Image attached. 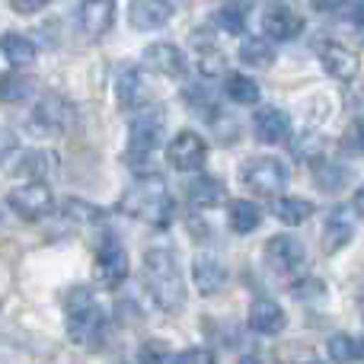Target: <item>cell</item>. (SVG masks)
<instances>
[{
    "instance_id": "1",
    "label": "cell",
    "mask_w": 364,
    "mask_h": 364,
    "mask_svg": "<svg viewBox=\"0 0 364 364\" xmlns=\"http://www.w3.org/2000/svg\"><path fill=\"white\" fill-rule=\"evenodd\" d=\"M144 284L164 314H179L186 307V278L179 272L176 252L166 246H154L144 252Z\"/></svg>"
},
{
    "instance_id": "2",
    "label": "cell",
    "mask_w": 364,
    "mask_h": 364,
    "mask_svg": "<svg viewBox=\"0 0 364 364\" xmlns=\"http://www.w3.org/2000/svg\"><path fill=\"white\" fill-rule=\"evenodd\" d=\"M119 208L128 218L147 220L151 227H166L173 220V214H176V201H173L164 176H157V173H147L141 182H134Z\"/></svg>"
},
{
    "instance_id": "3",
    "label": "cell",
    "mask_w": 364,
    "mask_h": 364,
    "mask_svg": "<svg viewBox=\"0 0 364 364\" xmlns=\"http://www.w3.org/2000/svg\"><path fill=\"white\" fill-rule=\"evenodd\" d=\"M64 323L77 346H96L106 333V314L90 288H70L64 297Z\"/></svg>"
},
{
    "instance_id": "4",
    "label": "cell",
    "mask_w": 364,
    "mask_h": 364,
    "mask_svg": "<svg viewBox=\"0 0 364 364\" xmlns=\"http://www.w3.org/2000/svg\"><path fill=\"white\" fill-rule=\"evenodd\" d=\"M166 134V109L164 106H141L128 125V151L132 160H151V154L164 144Z\"/></svg>"
},
{
    "instance_id": "5",
    "label": "cell",
    "mask_w": 364,
    "mask_h": 364,
    "mask_svg": "<svg viewBox=\"0 0 364 364\" xmlns=\"http://www.w3.org/2000/svg\"><path fill=\"white\" fill-rule=\"evenodd\" d=\"M240 182H243L252 195L275 198V195H282V188L288 186V166L278 157H252L240 166Z\"/></svg>"
},
{
    "instance_id": "6",
    "label": "cell",
    "mask_w": 364,
    "mask_h": 364,
    "mask_svg": "<svg viewBox=\"0 0 364 364\" xmlns=\"http://www.w3.org/2000/svg\"><path fill=\"white\" fill-rule=\"evenodd\" d=\"M93 275H96V284L106 291L122 288V282L128 278V252L115 237H106L100 243L96 262H93Z\"/></svg>"
},
{
    "instance_id": "7",
    "label": "cell",
    "mask_w": 364,
    "mask_h": 364,
    "mask_svg": "<svg viewBox=\"0 0 364 364\" xmlns=\"http://www.w3.org/2000/svg\"><path fill=\"white\" fill-rule=\"evenodd\" d=\"M6 205L19 214L23 220H42L55 211V195L45 182H23L6 195Z\"/></svg>"
},
{
    "instance_id": "8",
    "label": "cell",
    "mask_w": 364,
    "mask_h": 364,
    "mask_svg": "<svg viewBox=\"0 0 364 364\" xmlns=\"http://www.w3.org/2000/svg\"><path fill=\"white\" fill-rule=\"evenodd\" d=\"M70 122H74V109H70V102H64L61 96H45V100H38L29 115V128L36 134H61V132H68Z\"/></svg>"
},
{
    "instance_id": "9",
    "label": "cell",
    "mask_w": 364,
    "mask_h": 364,
    "mask_svg": "<svg viewBox=\"0 0 364 364\" xmlns=\"http://www.w3.org/2000/svg\"><path fill=\"white\" fill-rule=\"evenodd\" d=\"M166 160H170L173 170H179V173H198L208 160L205 138L195 134V132H188V128L179 132L176 138L170 141V147H166Z\"/></svg>"
},
{
    "instance_id": "10",
    "label": "cell",
    "mask_w": 364,
    "mask_h": 364,
    "mask_svg": "<svg viewBox=\"0 0 364 364\" xmlns=\"http://www.w3.org/2000/svg\"><path fill=\"white\" fill-rule=\"evenodd\" d=\"M265 259L275 272L282 275H297V272L307 265V252H304V243L294 240L291 233H278L265 243Z\"/></svg>"
},
{
    "instance_id": "11",
    "label": "cell",
    "mask_w": 364,
    "mask_h": 364,
    "mask_svg": "<svg viewBox=\"0 0 364 364\" xmlns=\"http://www.w3.org/2000/svg\"><path fill=\"white\" fill-rule=\"evenodd\" d=\"M173 19V0H128V23L138 32H157Z\"/></svg>"
},
{
    "instance_id": "12",
    "label": "cell",
    "mask_w": 364,
    "mask_h": 364,
    "mask_svg": "<svg viewBox=\"0 0 364 364\" xmlns=\"http://www.w3.org/2000/svg\"><path fill=\"white\" fill-rule=\"evenodd\" d=\"M77 23L87 38H102L115 23V0H80Z\"/></svg>"
},
{
    "instance_id": "13",
    "label": "cell",
    "mask_w": 364,
    "mask_h": 364,
    "mask_svg": "<svg viewBox=\"0 0 364 364\" xmlns=\"http://www.w3.org/2000/svg\"><path fill=\"white\" fill-rule=\"evenodd\" d=\"M246 323H250V329L259 336H278L288 326V314H284V307L278 301H272V297H256V301L250 304Z\"/></svg>"
},
{
    "instance_id": "14",
    "label": "cell",
    "mask_w": 364,
    "mask_h": 364,
    "mask_svg": "<svg viewBox=\"0 0 364 364\" xmlns=\"http://www.w3.org/2000/svg\"><path fill=\"white\" fill-rule=\"evenodd\" d=\"M320 64H323V70H326L329 77H336V80H342V83L355 80L358 70H361L358 55H355L352 48H346V45H339V42L323 45L320 48Z\"/></svg>"
},
{
    "instance_id": "15",
    "label": "cell",
    "mask_w": 364,
    "mask_h": 364,
    "mask_svg": "<svg viewBox=\"0 0 364 364\" xmlns=\"http://www.w3.org/2000/svg\"><path fill=\"white\" fill-rule=\"evenodd\" d=\"M252 132H256V138L262 141V144H282L291 134V119L284 109L265 106L252 115Z\"/></svg>"
},
{
    "instance_id": "16",
    "label": "cell",
    "mask_w": 364,
    "mask_h": 364,
    "mask_svg": "<svg viewBox=\"0 0 364 364\" xmlns=\"http://www.w3.org/2000/svg\"><path fill=\"white\" fill-rule=\"evenodd\" d=\"M262 32L269 42H291L304 32V19L291 6H275L262 16Z\"/></svg>"
},
{
    "instance_id": "17",
    "label": "cell",
    "mask_w": 364,
    "mask_h": 364,
    "mask_svg": "<svg viewBox=\"0 0 364 364\" xmlns=\"http://www.w3.org/2000/svg\"><path fill=\"white\" fill-rule=\"evenodd\" d=\"M144 64L164 77H182L186 74V55L173 42H154L144 48Z\"/></svg>"
},
{
    "instance_id": "18",
    "label": "cell",
    "mask_w": 364,
    "mask_h": 364,
    "mask_svg": "<svg viewBox=\"0 0 364 364\" xmlns=\"http://www.w3.org/2000/svg\"><path fill=\"white\" fill-rule=\"evenodd\" d=\"M355 237V218L352 208H333L326 214V227H323V250L326 252H339L348 240Z\"/></svg>"
},
{
    "instance_id": "19",
    "label": "cell",
    "mask_w": 364,
    "mask_h": 364,
    "mask_svg": "<svg viewBox=\"0 0 364 364\" xmlns=\"http://www.w3.org/2000/svg\"><path fill=\"white\" fill-rule=\"evenodd\" d=\"M0 55L10 61V68L26 70L36 64L38 48L29 36H23V32H4V36H0Z\"/></svg>"
},
{
    "instance_id": "20",
    "label": "cell",
    "mask_w": 364,
    "mask_h": 364,
    "mask_svg": "<svg viewBox=\"0 0 364 364\" xmlns=\"http://www.w3.org/2000/svg\"><path fill=\"white\" fill-rule=\"evenodd\" d=\"M51 170H55V154L48 151H16L13 157V176H23L29 182H45Z\"/></svg>"
},
{
    "instance_id": "21",
    "label": "cell",
    "mask_w": 364,
    "mask_h": 364,
    "mask_svg": "<svg viewBox=\"0 0 364 364\" xmlns=\"http://www.w3.org/2000/svg\"><path fill=\"white\" fill-rule=\"evenodd\" d=\"M192 282L198 294H218L227 284V269L214 256H198L192 265Z\"/></svg>"
},
{
    "instance_id": "22",
    "label": "cell",
    "mask_w": 364,
    "mask_h": 364,
    "mask_svg": "<svg viewBox=\"0 0 364 364\" xmlns=\"http://www.w3.org/2000/svg\"><path fill=\"white\" fill-rule=\"evenodd\" d=\"M115 96H119V102L125 109H141V106H144L147 83H144V74H141V68L119 70V77H115Z\"/></svg>"
},
{
    "instance_id": "23",
    "label": "cell",
    "mask_w": 364,
    "mask_h": 364,
    "mask_svg": "<svg viewBox=\"0 0 364 364\" xmlns=\"http://www.w3.org/2000/svg\"><path fill=\"white\" fill-rule=\"evenodd\" d=\"M186 195L192 208H218L227 198V188H224V182L214 176H198L186 186Z\"/></svg>"
},
{
    "instance_id": "24",
    "label": "cell",
    "mask_w": 364,
    "mask_h": 364,
    "mask_svg": "<svg viewBox=\"0 0 364 364\" xmlns=\"http://www.w3.org/2000/svg\"><path fill=\"white\" fill-rule=\"evenodd\" d=\"M227 220H230L233 233H252L262 224V211H259V205H252L250 198H233L230 208H227Z\"/></svg>"
},
{
    "instance_id": "25",
    "label": "cell",
    "mask_w": 364,
    "mask_h": 364,
    "mask_svg": "<svg viewBox=\"0 0 364 364\" xmlns=\"http://www.w3.org/2000/svg\"><path fill=\"white\" fill-rule=\"evenodd\" d=\"M329 358L336 364H361L364 361V336L339 333L329 339Z\"/></svg>"
},
{
    "instance_id": "26",
    "label": "cell",
    "mask_w": 364,
    "mask_h": 364,
    "mask_svg": "<svg viewBox=\"0 0 364 364\" xmlns=\"http://www.w3.org/2000/svg\"><path fill=\"white\" fill-rule=\"evenodd\" d=\"M310 214H314V201L310 198H301V195H284V198L275 201V218L282 220V224H304V220H310Z\"/></svg>"
},
{
    "instance_id": "27",
    "label": "cell",
    "mask_w": 364,
    "mask_h": 364,
    "mask_svg": "<svg viewBox=\"0 0 364 364\" xmlns=\"http://www.w3.org/2000/svg\"><path fill=\"white\" fill-rule=\"evenodd\" d=\"M192 45L198 48V70H201V74H205V77H220V74H224L227 58H224V51L211 42V38H198L192 32Z\"/></svg>"
},
{
    "instance_id": "28",
    "label": "cell",
    "mask_w": 364,
    "mask_h": 364,
    "mask_svg": "<svg viewBox=\"0 0 364 364\" xmlns=\"http://www.w3.org/2000/svg\"><path fill=\"white\" fill-rule=\"evenodd\" d=\"M32 77L23 74V70H6V74H0V102H23L32 96Z\"/></svg>"
},
{
    "instance_id": "29",
    "label": "cell",
    "mask_w": 364,
    "mask_h": 364,
    "mask_svg": "<svg viewBox=\"0 0 364 364\" xmlns=\"http://www.w3.org/2000/svg\"><path fill=\"white\" fill-rule=\"evenodd\" d=\"M275 51H272V42L265 36H246L240 42V61L246 68H269Z\"/></svg>"
},
{
    "instance_id": "30",
    "label": "cell",
    "mask_w": 364,
    "mask_h": 364,
    "mask_svg": "<svg viewBox=\"0 0 364 364\" xmlns=\"http://www.w3.org/2000/svg\"><path fill=\"white\" fill-rule=\"evenodd\" d=\"M227 96H230L237 106H256L259 96H262V90H259V83L252 80V77L246 74H230L227 77Z\"/></svg>"
},
{
    "instance_id": "31",
    "label": "cell",
    "mask_w": 364,
    "mask_h": 364,
    "mask_svg": "<svg viewBox=\"0 0 364 364\" xmlns=\"http://www.w3.org/2000/svg\"><path fill=\"white\" fill-rule=\"evenodd\" d=\"M314 179H316V186H320L323 192H339V188L346 186L348 173L342 170L339 164H333V160L316 157V160H314Z\"/></svg>"
},
{
    "instance_id": "32",
    "label": "cell",
    "mask_w": 364,
    "mask_h": 364,
    "mask_svg": "<svg viewBox=\"0 0 364 364\" xmlns=\"http://www.w3.org/2000/svg\"><path fill=\"white\" fill-rule=\"evenodd\" d=\"M214 26H218L224 36H243L246 19H243V13H240L237 6H220V10L214 13Z\"/></svg>"
},
{
    "instance_id": "33",
    "label": "cell",
    "mask_w": 364,
    "mask_h": 364,
    "mask_svg": "<svg viewBox=\"0 0 364 364\" xmlns=\"http://www.w3.org/2000/svg\"><path fill=\"white\" fill-rule=\"evenodd\" d=\"M173 355L164 342H144L138 348V364H170Z\"/></svg>"
},
{
    "instance_id": "34",
    "label": "cell",
    "mask_w": 364,
    "mask_h": 364,
    "mask_svg": "<svg viewBox=\"0 0 364 364\" xmlns=\"http://www.w3.org/2000/svg\"><path fill=\"white\" fill-rule=\"evenodd\" d=\"M342 23L348 26L352 32H358V36L364 38V0H348L346 6H342Z\"/></svg>"
},
{
    "instance_id": "35",
    "label": "cell",
    "mask_w": 364,
    "mask_h": 364,
    "mask_svg": "<svg viewBox=\"0 0 364 364\" xmlns=\"http://www.w3.org/2000/svg\"><path fill=\"white\" fill-rule=\"evenodd\" d=\"M64 211H68V218L80 220V224H93V220H100V218H102L100 208L87 205V201H80V198H70L68 205H64Z\"/></svg>"
},
{
    "instance_id": "36",
    "label": "cell",
    "mask_w": 364,
    "mask_h": 364,
    "mask_svg": "<svg viewBox=\"0 0 364 364\" xmlns=\"http://www.w3.org/2000/svg\"><path fill=\"white\" fill-rule=\"evenodd\" d=\"M16 151H19L16 134H13L10 128H0V166L10 164V160L16 157Z\"/></svg>"
},
{
    "instance_id": "37",
    "label": "cell",
    "mask_w": 364,
    "mask_h": 364,
    "mask_svg": "<svg viewBox=\"0 0 364 364\" xmlns=\"http://www.w3.org/2000/svg\"><path fill=\"white\" fill-rule=\"evenodd\" d=\"M173 364H214V355L208 348H182Z\"/></svg>"
},
{
    "instance_id": "38",
    "label": "cell",
    "mask_w": 364,
    "mask_h": 364,
    "mask_svg": "<svg viewBox=\"0 0 364 364\" xmlns=\"http://www.w3.org/2000/svg\"><path fill=\"white\" fill-rule=\"evenodd\" d=\"M346 151L364 154V119H358L352 128L346 132Z\"/></svg>"
},
{
    "instance_id": "39",
    "label": "cell",
    "mask_w": 364,
    "mask_h": 364,
    "mask_svg": "<svg viewBox=\"0 0 364 364\" xmlns=\"http://www.w3.org/2000/svg\"><path fill=\"white\" fill-rule=\"evenodd\" d=\"M346 4L348 0H310V6H314L316 13H333V16H339Z\"/></svg>"
},
{
    "instance_id": "40",
    "label": "cell",
    "mask_w": 364,
    "mask_h": 364,
    "mask_svg": "<svg viewBox=\"0 0 364 364\" xmlns=\"http://www.w3.org/2000/svg\"><path fill=\"white\" fill-rule=\"evenodd\" d=\"M51 0H10V6L16 13H38V10H45Z\"/></svg>"
},
{
    "instance_id": "41",
    "label": "cell",
    "mask_w": 364,
    "mask_h": 364,
    "mask_svg": "<svg viewBox=\"0 0 364 364\" xmlns=\"http://www.w3.org/2000/svg\"><path fill=\"white\" fill-rule=\"evenodd\" d=\"M10 288H13V272L6 269L4 262H0V301H4V297L10 294Z\"/></svg>"
},
{
    "instance_id": "42",
    "label": "cell",
    "mask_w": 364,
    "mask_h": 364,
    "mask_svg": "<svg viewBox=\"0 0 364 364\" xmlns=\"http://www.w3.org/2000/svg\"><path fill=\"white\" fill-rule=\"evenodd\" d=\"M355 211H358L361 218H364V186L358 188V192H355Z\"/></svg>"
},
{
    "instance_id": "43",
    "label": "cell",
    "mask_w": 364,
    "mask_h": 364,
    "mask_svg": "<svg viewBox=\"0 0 364 364\" xmlns=\"http://www.w3.org/2000/svg\"><path fill=\"white\" fill-rule=\"evenodd\" d=\"M240 364H262V358H259V355H243Z\"/></svg>"
},
{
    "instance_id": "44",
    "label": "cell",
    "mask_w": 364,
    "mask_h": 364,
    "mask_svg": "<svg viewBox=\"0 0 364 364\" xmlns=\"http://www.w3.org/2000/svg\"><path fill=\"white\" fill-rule=\"evenodd\" d=\"M361 314H364V291H361Z\"/></svg>"
},
{
    "instance_id": "45",
    "label": "cell",
    "mask_w": 364,
    "mask_h": 364,
    "mask_svg": "<svg viewBox=\"0 0 364 364\" xmlns=\"http://www.w3.org/2000/svg\"><path fill=\"white\" fill-rule=\"evenodd\" d=\"M224 4H237V0H224Z\"/></svg>"
}]
</instances>
